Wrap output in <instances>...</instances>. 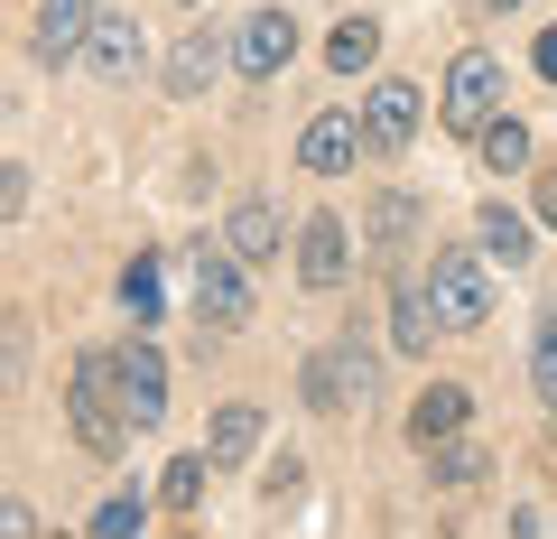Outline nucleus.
<instances>
[{
	"label": "nucleus",
	"mask_w": 557,
	"mask_h": 539,
	"mask_svg": "<svg viewBox=\"0 0 557 539\" xmlns=\"http://www.w3.org/2000/svg\"><path fill=\"white\" fill-rule=\"evenodd\" d=\"M65 419H75L84 456H102V465L139 438L131 409H121V391H112V354H75V372H65Z\"/></svg>",
	"instance_id": "f257e3e1"
},
{
	"label": "nucleus",
	"mask_w": 557,
	"mask_h": 539,
	"mask_svg": "<svg viewBox=\"0 0 557 539\" xmlns=\"http://www.w3.org/2000/svg\"><path fill=\"white\" fill-rule=\"evenodd\" d=\"M362 400H372V344L344 335V344H325V354L307 363V409H317V419H354Z\"/></svg>",
	"instance_id": "f03ea898"
},
{
	"label": "nucleus",
	"mask_w": 557,
	"mask_h": 539,
	"mask_svg": "<svg viewBox=\"0 0 557 539\" xmlns=\"http://www.w3.org/2000/svg\"><path fill=\"white\" fill-rule=\"evenodd\" d=\"M493 112H502V57L465 47V57L446 65V102H437V121L456 131V140H474V131H483Z\"/></svg>",
	"instance_id": "7ed1b4c3"
},
{
	"label": "nucleus",
	"mask_w": 557,
	"mask_h": 539,
	"mask_svg": "<svg viewBox=\"0 0 557 539\" xmlns=\"http://www.w3.org/2000/svg\"><path fill=\"white\" fill-rule=\"evenodd\" d=\"M196 326H205V335L251 326V280H242V252H196Z\"/></svg>",
	"instance_id": "20e7f679"
},
{
	"label": "nucleus",
	"mask_w": 557,
	"mask_h": 539,
	"mask_svg": "<svg viewBox=\"0 0 557 539\" xmlns=\"http://www.w3.org/2000/svg\"><path fill=\"white\" fill-rule=\"evenodd\" d=\"M428 289H437V317L446 326H483V317H493V280H483L474 252H437V260H428Z\"/></svg>",
	"instance_id": "39448f33"
},
{
	"label": "nucleus",
	"mask_w": 557,
	"mask_h": 539,
	"mask_svg": "<svg viewBox=\"0 0 557 539\" xmlns=\"http://www.w3.org/2000/svg\"><path fill=\"white\" fill-rule=\"evenodd\" d=\"M112 391H121V409H131V428H159L168 419V354L159 344L112 354Z\"/></svg>",
	"instance_id": "423d86ee"
},
{
	"label": "nucleus",
	"mask_w": 557,
	"mask_h": 539,
	"mask_svg": "<svg viewBox=\"0 0 557 539\" xmlns=\"http://www.w3.org/2000/svg\"><path fill=\"white\" fill-rule=\"evenodd\" d=\"M344 270H354V233H344V215H307V233H298V280L317 289V298H335Z\"/></svg>",
	"instance_id": "0eeeda50"
},
{
	"label": "nucleus",
	"mask_w": 557,
	"mask_h": 539,
	"mask_svg": "<svg viewBox=\"0 0 557 539\" xmlns=\"http://www.w3.org/2000/svg\"><path fill=\"white\" fill-rule=\"evenodd\" d=\"M354 149H372L354 112H317V121L298 131V168H307V177H344V168H354Z\"/></svg>",
	"instance_id": "6e6552de"
},
{
	"label": "nucleus",
	"mask_w": 557,
	"mask_h": 539,
	"mask_svg": "<svg viewBox=\"0 0 557 539\" xmlns=\"http://www.w3.org/2000/svg\"><path fill=\"white\" fill-rule=\"evenodd\" d=\"M288 57H298V20H288V10H251L242 38H233V65L242 75H278Z\"/></svg>",
	"instance_id": "1a4fd4ad"
},
{
	"label": "nucleus",
	"mask_w": 557,
	"mask_h": 539,
	"mask_svg": "<svg viewBox=\"0 0 557 539\" xmlns=\"http://www.w3.org/2000/svg\"><path fill=\"white\" fill-rule=\"evenodd\" d=\"M139 57H149V47H139V20L102 10V20H94V38H84V65H94L102 84H131V75H139Z\"/></svg>",
	"instance_id": "9d476101"
},
{
	"label": "nucleus",
	"mask_w": 557,
	"mask_h": 539,
	"mask_svg": "<svg viewBox=\"0 0 557 539\" xmlns=\"http://www.w3.org/2000/svg\"><path fill=\"white\" fill-rule=\"evenodd\" d=\"M465 419H474V400H465L456 381H428V391H418V409H409V446L428 456V446L465 438Z\"/></svg>",
	"instance_id": "9b49d317"
},
{
	"label": "nucleus",
	"mask_w": 557,
	"mask_h": 539,
	"mask_svg": "<svg viewBox=\"0 0 557 539\" xmlns=\"http://www.w3.org/2000/svg\"><path fill=\"white\" fill-rule=\"evenodd\" d=\"M94 20H102V0H38V57H47V65L84 57V38H94Z\"/></svg>",
	"instance_id": "f8f14e48"
},
{
	"label": "nucleus",
	"mask_w": 557,
	"mask_h": 539,
	"mask_svg": "<svg viewBox=\"0 0 557 539\" xmlns=\"http://www.w3.org/2000/svg\"><path fill=\"white\" fill-rule=\"evenodd\" d=\"M362 140H372V149H409L418 140V84H372V102H362Z\"/></svg>",
	"instance_id": "ddd939ff"
},
{
	"label": "nucleus",
	"mask_w": 557,
	"mask_h": 539,
	"mask_svg": "<svg viewBox=\"0 0 557 539\" xmlns=\"http://www.w3.org/2000/svg\"><path fill=\"white\" fill-rule=\"evenodd\" d=\"M437 289H428V280H418V289H399V298H391V335H399V354H428V335H437Z\"/></svg>",
	"instance_id": "4468645a"
},
{
	"label": "nucleus",
	"mask_w": 557,
	"mask_h": 539,
	"mask_svg": "<svg viewBox=\"0 0 557 539\" xmlns=\"http://www.w3.org/2000/svg\"><path fill=\"white\" fill-rule=\"evenodd\" d=\"M223 57H233V47H223V38H214V28H205V38H186V47H177V57H168V75H159V84H168V94H177V102H186V94H205V75H214V65H223Z\"/></svg>",
	"instance_id": "2eb2a0df"
},
{
	"label": "nucleus",
	"mask_w": 557,
	"mask_h": 539,
	"mask_svg": "<svg viewBox=\"0 0 557 539\" xmlns=\"http://www.w3.org/2000/svg\"><path fill=\"white\" fill-rule=\"evenodd\" d=\"M474 233H483V252H493L502 270H520V260H530V242H539V215H511V205H493Z\"/></svg>",
	"instance_id": "dca6fc26"
},
{
	"label": "nucleus",
	"mask_w": 557,
	"mask_h": 539,
	"mask_svg": "<svg viewBox=\"0 0 557 539\" xmlns=\"http://www.w3.org/2000/svg\"><path fill=\"white\" fill-rule=\"evenodd\" d=\"M251 446H260V409H242V400H233V409H214V428H205V456H214V465H242Z\"/></svg>",
	"instance_id": "f3484780"
},
{
	"label": "nucleus",
	"mask_w": 557,
	"mask_h": 539,
	"mask_svg": "<svg viewBox=\"0 0 557 539\" xmlns=\"http://www.w3.org/2000/svg\"><path fill=\"white\" fill-rule=\"evenodd\" d=\"M233 252H242V260H270V252H278V205H270V196H242V205H233Z\"/></svg>",
	"instance_id": "a211bd4d"
},
{
	"label": "nucleus",
	"mask_w": 557,
	"mask_h": 539,
	"mask_svg": "<svg viewBox=\"0 0 557 539\" xmlns=\"http://www.w3.org/2000/svg\"><path fill=\"white\" fill-rule=\"evenodd\" d=\"M474 149H483V168H502V177H511V168H530V131H520L511 112H493L474 131Z\"/></svg>",
	"instance_id": "6ab92c4d"
},
{
	"label": "nucleus",
	"mask_w": 557,
	"mask_h": 539,
	"mask_svg": "<svg viewBox=\"0 0 557 539\" xmlns=\"http://www.w3.org/2000/svg\"><path fill=\"white\" fill-rule=\"evenodd\" d=\"M530 391L539 409H557V298L539 307V335H530Z\"/></svg>",
	"instance_id": "aec40b11"
},
{
	"label": "nucleus",
	"mask_w": 557,
	"mask_h": 539,
	"mask_svg": "<svg viewBox=\"0 0 557 539\" xmlns=\"http://www.w3.org/2000/svg\"><path fill=\"white\" fill-rule=\"evenodd\" d=\"M381 57V28L372 20H344L335 38H325V65H335V75H354V65H372Z\"/></svg>",
	"instance_id": "412c9836"
},
{
	"label": "nucleus",
	"mask_w": 557,
	"mask_h": 539,
	"mask_svg": "<svg viewBox=\"0 0 557 539\" xmlns=\"http://www.w3.org/2000/svg\"><path fill=\"white\" fill-rule=\"evenodd\" d=\"M159 298H168V289H159V252H139L131 270H121V307H131V317L149 326V317H159Z\"/></svg>",
	"instance_id": "4be33fe9"
},
{
	"label": "nucleus",
	"mask_w": 557,
	"mask_h": 539,
	"mask_svg": "<svg viewBox=\"0 0 557 539\" xmlns=\"http://www.w3.org/2000/svg\"><path fill=\"white\" fill-rule=\"evenodd\" d=\"M139 520H149V502H139V493H112V502H94V512H84V530H94V539H131Z\"/></svg>",
	"instance_id": "5701e85b"
},
{
	"label": "nucleus",
	"mask_w": 557,
	"mask_h": 539,
	"mask_svg": "<svg viewBox=\"0 0 557 539\" xmlns=\"http://www.w3.org/2000/svg\"><path fill=\"white\" fill-rule=\"evenodd\" d=\"M205 475H214V456H177V465H168V483H159V502H168V512L205 502Z\"/></svg>",
	"instance_id": "b1692460"
},
{
	"label": "nucleus",
	"mask_w": 557,
	"mask_h": 539,
	"mask_svg": "<svg viewBox=\"0 0 557 539\" xmlns=\"http://www.w3.org/2000/svg\"><path fill=\"white\" fill-rule=\"evenodd\" d=\"M409 223H418V196H381V205H372V242H381V252H399Z\"/></svg>",
	"instance_id": "393cba45"
},
{
	"label": "nucleus",
	"mask_w": 557,
	"mask_h": 539,
	"mask_svg": "<svg viewBox=\"0 0 557 539\" xmlns=\"http://www.w3.org/2000/svg\"><path fill=\"white\" fill-rule=\"evenodd\" d=\"M483 465H493V446H474V438H446V446H437V475H446V483H474Z\"/></svg>",
	"instance_id": "a878e982"
},
{
	"label": "nucleus",
	"mask_w": 557,
	"mask_h": 539,
	"mask_svg": "<svg viewBox=\"0 0 557 539\" xmlns=\"http://www.w3.org/2000/svg\"><path fill=\"white\" fill-rule=\"evenodd\" d=\"M0 215H10V223L28 215V168H10V177H0Z\"/></svg>",
	"instance_id": "bb28decb"
},
{
	"label": "nucleus",
	"mask_w": 557,
	"mask_h": 539,
	"mask_svg": "<svg viewBox=\"0 0 557 539\" xmlns=\"http://www.w3.org/2000/svg\"><path fill=\"white\" fill-rule=\"evenodd\" d=\"M530 215H539V223H557V168H539V196H530Z\"/></svg>",
	"instance_id": "cd10ccee"
},
{
	"label": "nucleus",
	"mask_w": 557,
	"mask_h": 539,
	"mask_svg": "<svg viewBox=\"0 0 557 539\" xmlns=\"http://www.w3.org/2000/svg\"><path fill=\"white\" fill-rule=\"evenodd\" d=\"M530 65H539V75H548V84H557V28H539V47H530Z\"/></svg>",
	"instance_id": "c85d7f7f"
},
{
	"label": "nucleus",
	"mask_w": 557,
	"mask_h": 539,
	"mask_svg": "<svg viewBox=\"0 0 557 539\" xmlns=\"http://www.w3.org/2000/svg\"><path fill=\"white\" fill-rule=\"evenodd\" d=\"M483 10H520V0H483Z\"/></svg>",
	"instance_id": "c756f323"
}]
</instances>
